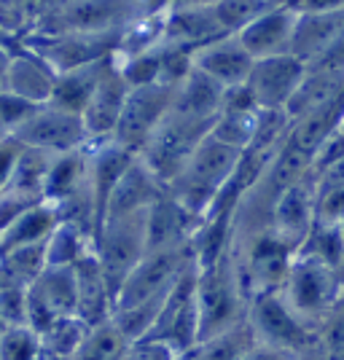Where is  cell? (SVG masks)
Returning a JSON list of instances; mask_svg holds the SVG:
<instances>
[{
    "instance_id": "cell-1",
    "label": "cell",
    "mask_w": 344,
    "mask_h": 360,
    "mask_svg": "<svg viewBox=\"0 0 344 360\" xmlns=\"http://www.w3.org/2000/svg\"><path fill=\"white\" fill-rule=\"evenodd\" d=\"M240 159L242 150L231 148V146H226L210 135L196 148L186 169L172 180L167 194H172L183 207H189L196 218L205 221L208 212L212 210V205L218 202V196L224 194L229 180L234 178Z\"/></svg>"
},
{
    "instance_id": "cell-2",
    "label": "cell",
    "mask_w": 344,
    "mask_h": 360,
    "mask_svg": "<svg viewBox=\"0 0 344 360\" xmlns=\"http://www.w3.org/2000/svg\"><path fill=\"white\" fill-rule=\"evenodd\" d=\"M250 299L240 283L231 250L199 269L196 277V309H199V345L218 333L237 328L248 320Z\"/></svg>"
},
{
    "instance_id": "cell-3",
    "label": "cell",
    "mask_w": 344,
    "mask_h": 360,
    "mask_svg": "<svg viewBox=\"0 0 344 360\" xmlns=\"http://www.w3.org/2000/svg\"><path fill=\"white\" fill-rule=\"evenodd\" d=\"M140 16H146V0H49L32 32L103 35L127 30Z\"/></svg>"
},
{
    "instance_id": "cell-4",
    "label": "cell",
    "mask_w": 344,
    "mask_h": 360,
    "mask_svg": "<svg viewBox=\"0 0 344 360\" xmlns=\"http://www.w3.org/2000/svg\"><path fill=\"white\" fill-rule=\"evenodd\" d=\"M296 253L299 250L291 242H285L274 229H264L248 237H234L231 258L248 299L253 301L255 296L283 290Z\"/></svg>"
},
{
    "instance_id": "cell-5",
    "label": "cell",
    "mask_w": 344,
    "mask_h": 360,
    "mask_svg": "<svg viewBox=\"0 0 344 360\" xmlns=\"http://www.w3.org/2000/svg\"><path fill=\"white\" fill-rule=\"evenodd\" d=\"M210 132H212L210 121H196L170 110L167 119L159 124V129L151 135V140L137 156L153 172V178L165 188H170L172 180L191 162L196 148L210 137Z\"/></svg>"
},
{
    "instance_id": "cell-6",
    "label": "cell",
    "mask_w": 344,
    "mask_h": 360,
    "mask_svg": "<svg viewBox=\"0 0 344 360\" xmlns=\"http://www.w3.org/2000/svg\"><path fill=\"white\" fill-rule=\"evenodd\" d=\"M280 293L288 301V307L314 330L320 328V323L342 301V285H339L336 269L312 255L301 253H296L293 258V266L288 271V280Z\"/></svg>"
},
{
    "instance_id": "cell-7",
    "label": "cell",
    "mask_w": 344,
    "mask_h": 360,
    "mask_svg": "<svg viewBox=\"0 0 344 360\" xmlns=\"http://www.w3.org/2000/svg\"><path fill=\"white\" fill-rule=\"evenodd\" d=\"M194 245L148 253L135 266V271L127 277V283L121 285L119 299H116V309H129V307L146 304V301L167 299L172 293V288L183 280V274L189 269H194Z\"/></svg>"
},
{
    "instance_id": "cell-8",
    "label": "cell",
    "mask_w": 344,
    "mask_h": 360,
    "mask_svg": "<svg viewBox=\"0 0 344 360\" xmlns=\"http://www.w3.org/2000/svg\"><path fill=\"white\" fill-rule=\"evenodd\" d=\"M146 215H148V210L121 215V218H108L97 234V242H94L100 266H103L116 299H119V290L127 283V277L148 255Z\"/></svg>"
},
{
    "instance_id": "cell-9",
    "label": "cell",
    "mask_w": 344,
    "mask_h": 360,
    "mask_svg": "<svg viewBox=\"0 0 344 360\" xmlns=\"http://www.w3.org/2000/svg\"><path fill=\"white\" fill-rule=\"evenodd\" d=\"M248 323L253 328L255 342L277 347L293 355H304L317 347V330L307 326L283 299V293L255 296L248 307Z\"/></svg>"
},
{
    "instance_id": "cell-10",
    "label": "cell",
    "mask_w": 344,
    "mask_h": 360,
    "mask_svg": "<svg viewBox=\"0 0 344 360\" xmlns=\"http://www.w3.org/2000/svg\"><path fill=\"white\" fill-rule=\"evenodd\" d=\"M121 32H103V35H41V32H30L27 38H22V44L30 51H35L41 60L54 70V73H70L75 68L84 65H94V62L110 60L119 54L121 44H124Z\"/></svg>"
},
{
    "instance_id": "cell-11",
    "label": "cell",
    "mask_w": 344,
    "mask_h": 360,
    "mask_svg": "<svg viewBox=\"0 0 344 360\" xmlns=\"http://www.w3.org/2000/svg\"><path fill=\"white\" fill-rule=\"evenodd\" d=\"M11 137L25 148H38L54 153V156L89 146V132H87L84 116L51 105V103L38 105V110Z\"/></svg>"
},
{
    "instance_id": "cell-12",
    "label": "cell",
    "mask_w": 344,
    "mask_h": 360,
    "mask_svg": "<svg viewBox=\"0 0 344 360\" xmlns=\"http://www.w3.org/2000/svg\"><path fill=\"white\" fill-rule=\"evenodd\" d=\"M172 100H175V89L165 86V84L132 86L124 113L119 119V127H116L110 140L140 153L143 146L151 140V135L159 129V124L167 119V113L172 110Z\"/></svg>"
},
{
    "instance_id": "cell-13",
    "label": "cell",
    "mask_w": 344,
    "mask_h": 360,
    "mask_svg": "<svg viewBox=\"0 0 344 360\" xmlns=\"http://www.w3.org/2000/svg\"><path fill=\"white\" fill-rule=\"evenodd\" d=\"M78 315V280L75 266H46L27 288V326L44 333L54 320Z\"/></svg>"
},
{
    "instance_id": "cell-14",
    "label": "cell",
    "mask_w": 344,
    "mask_h": 360,
    "mask_svg": "<svg viewBox=\"0 0 344 360\" xmlns=\"http://www.w3.org/2000/svg\"><path fill=\"white\" fill-rule=\"evenodd\" d=\"M310 65L296 54H277L267 60H255L248 89L261 110H285L293 94L299 91L301 81L307 78Z\"/></svg>"
},
{
    "instance_id": "cell-15",
    "label": "cell",
    "mask_w": 344,
    "mask_h": 360,
    "mask_svg": "<svg viewBox=\"0 0 344 360\" xmlns=\"http://www.w3.org/2000/svg\"><path fill=\"white\" fill-rule=\"evenodd\" d=\"M314 224H317V183L314 172H310L307 178L288 186L277 196L272 210V229L299 250Z\"/></svg>"
},
{
    "instance_id": "cell-16",
    "label": "cell",
    "mask_w": 344,
    "mask_h": 360,
    "mask_svg": "<svg viewBox=\"0 0 344 360\" xmlns=\"http://www.w3.org/2000/svg\"><path fill=\"white\" fill-rule=\"evenodd\" d=\"M199 226H202V218H196L189 207H183L172 194L159 196L148 207V215H146L148 253L191 245Z\"/></svg>"
},
{
    "instance_id": "cell-17",
    "label": "cell",
    "mask_w": 344,
    "mask_h": 360,
    "mask_svg": "<svg viewBox=\"0 0 344 360\" xmlns=\"http://www.w3.org/2000/svg\"><path fill=\"white\" fill-rule=\"evenodd\" d=\"M129 91H132V86L121 73L119 60L113 57L110 68L105 70L100 86L91 94L89 105L84 110V124H87V132H89V143H103V140L113 137Z\"/></svg>"
},
{
    "instance_id": "cell-18",
    "label": "cell",
    "mask_w": 344,
    "mask_h": 360,
    "mask_svg": "<svg viewBox=\"0 0 344 360\" xmlns=\"http://www.w3.org/2000/svg\"><path fill=\"white\" fill-rule=\"evenodd\" d=\"M296 22H299V11L283 3V6H272L269 11L250 22L237 38L242 46L250 51L253 60H267V57H277V54H291L293 49V35H296Z\"/></svg>"
},
{
    "instance_id": "cell-19",
    "label": "cell",
    "mask_w": 344,
    "mask_h": 360,
    "mask_svg": "<svg viewBox=\"0 0 344 360\" xmlns=\"http://www.w3.org/2000/svg\"><path fill=\"white\" fill-rule=\"evenodd\" d=\"M253 65L255 60L250 57V51L242 46L237 35H224V38H215V41L194 49L196 70L210 75L212 81H218L226 89L248 84Z\"/></svg>"
},
{
    "instance_id": "cell-20",
    "label": "cell",
    "mask_w": 344,
    "mask_h": 360,
    "mask_svg": "<svg viewBox=\"0 0 344 360\" xmlns=\"http://www.w3.org/2000/svg\"><path fill=\"white\" fill-rule=\"evenodd\" d=\"M137 162V153L124 148L116 140H103V143H89V183L91 194L97 202V212H100V229L105 221V210L113 188L119 186L124 172Z\"/></svg>"
},
{
    "instance_id": "cell-21",
    "label": "cell",
    "mask_w": 344,
    "mask_h": 360,
    "mask_svg": "<svg viewBox=\"0 0 344 360\" xmlns=\"http://www.w3.org/2000/svg\"><path fill=\"white\" fill-rule=\"evenodd\" d=\"M75 280H78V317L89 326L110 320L116 309V293L100 266L97 250L87 253L75 264Z\"/></svg>"
},
{
    "instance_id": "cell-22",
    "label": "cell",
    "mask_w": 344,
    "mask_h": 360,
    "mask_svg": "<svg viewBox=\"0 0 344 360\" xmlns=\"http://www.w3.org/2000/svg\"><path fill=\"white\" fill-rule=\"evenodd\" d=\"M226 32L212 11V3L208 6H189V8H175L167 11L165 30H162V44L180 46V49H199L215 38H224Z\"/></svg>"
},
{
    "instance_id": "cell-23",
    "label": "cell",
    "mask_w": 344,
    "mask_h": 360,
    "mask_svg": "<svg viewBox=\"0 0 344 360\" xmlns=\"http://www.w3.org/2000/svg\"><path fill=\"white\" fill-rule=\"evenodd\" d=\"M342 38L344 11H320V14H301L299 11L291 54H296L307 65H314L317 60H323Z\"/></svg>"
},
{
    "instance_id": "cell-24",
    "label": "cell",
    "mask_w": 344,
    "mask_h": 360,
    "mask_svg": "<svg viewBox=\"0 0 344 360\" xmlns=\"http://www.w3.org/2000/svg\"><path fill=\"white\" fill-rule=\"evenodd\" d=\"M165 194L167 188L153 178V172L137 156V162L124 172L119 186L113 188L108 210H105V221L108 218H121V215H132V212H146L159 196Z\"/></svg>"
},
{
    "instance_id": "cell-25",
    "label": "cell",
    "mask_w": 344,
    "mask_h": 360,
    "mask_svg": "<svg viewBox=\"0 0 344 360\" xmlns=\"http://www.w3.org/2000/svg\"><path fill=\"white\" fill-rule=\"evenodd\" d=\"M54 86H57V73L35 51H30L22 44V49L11 60L8 91L19 94L22 100H27L32 105H46V103H51Z\"/></svg>"
},
{
    "instance_id": "cell-26",
    "label": "cell",
    "mask_w": 344,
    "mask_h": 360,
    "mask_svg": "<svg viewBox=\"0 0 344 360\" xmlns=\"http://www.w3.org/2000/svg\"><path fill=\"white\" fill-rule=\"evenodd\" d=\"M224 97L226 86H221L218 81H212L210 75L202 70H191L189 78L175 89V100H172V110L180 116H189L196 121H210L215 124V119L224 110Z\"/></svg>"
},
{
    "instance_id": "cell-27",
    "label": "cell",
    "mask_w": 344,
    "mask_h": 360,
    "mask_svg": "<svg viewBox=\"0 0 344 360\" xmlns=\"http://www.w3.org/2000/svg\"><path fill=\"white\" fill-rule=\"evenodd\" d=\"M84 186H89V146L54 156L46 175L44 199L49 205H60L68 196L78 194Z\"/></svg>"
},
{
    "instance_id": "cell-28",
    "label": "cell",
    "mask_w": 344,
    "mask_h": 360,
    "mask_svg": "<svg viewBox=\"0 0 344 360\" xmlns=\"http://www.w3.org/2000/svg\"><path fill=\"white\" fill-rule=\"evenodd\" d=\"M342 94H344V73L329 70V68H310L307 78L301 81L299 91L293 94L291 105L285 108V113H288L291 121H296L301 116L317 110V108L333 103Z\"/></svg>"
},
{
    "instance_id": "cell-29",
    "label": "cell",
    "mask_w": 344,
    "mask_h": 360,
    "mask_svg": "<svg viewBox=\"0 0 344 360\" xmlns=\"http://www.w3.org/2000/svg\"><path fill=\"white\" fill-rule=\"evenodd\" d=\"M110 62H113V57L103 62H94V65L75 68L70 73H60L57 75L54 94H51V105L65 108V110H70V113H81V116H84L91 94L97 91L105 70L110 68Z\"/></svg>"
},
{
    "instance_id": "cell-30",
    "label": "cell",
    "mask_w": 344,
    "mask_h": 360,
    "mask_svg": "<svg viewBox=\"0 0 344 360\" xmlns=\"http://www.w3.org/2000/svg\"><path fill=\"white\" fill-rule=\"evenodd\" d=\"M57 226H60L57 207L49 205V202H41V205L30 207L25 215H19L14 224L0 234V253L3 250H14V248H25V245L46 242L54 234Z\"/></svg>"
},
{
    "instance_id": "cell-31",
    "label": "cell",
    "mask_w": 344,
    "mask_h": 360,
    "mask_svg": "<svg viewBox=\"0 0 344 360\" xmlns=\"http://www.w3.org/2000/svg\"><path fill=\"white\" fill-rule=\"evenodd\" d=\"M46 242L3 250L0 253V285L30 288L49 266L46 264Z\"/></svg>"
},
{
    "instance_id": "cell-32",
    "label": "cell",
    "mask_w": 344,
    "mask_h": 360,
    "mask_svg": "<svg viewBox=\"0 0 344 360\" xmlns=\"http://www.w3.org/2000/svg\"><path fill=\"white\" fill-rule=\"evenodd\" d=\"M51 162H54V153H46V150H38V148H25L22 146L19 159H16L14 165V172H11V180H8L6 188L44 199L46 175L51 169Z\"/></svg>"
},
{
    "instance_id": "cell-33",
    "label": "cell",
    "mask_w": 344,
    "mask_h": 360,
    "mask_svg": "<svg viewBox=\"0 0 344 360\" xmlns=\"http://www.w3.org/2000/svg\"><path fill=\"white\" fill-rule=\"evenodd\" d=\"M261 108H224L210 135L237 150H248L258 129Z\"/></svg>"
},
{
    "instance_id": "cell-34",
    "label": "cell",
    "mask_w": 344,
    "mask_h": 360,
    "mask_svg": "<svg viewBox=\"0 0 344 360\" xmlns=\"http://www.w3.org/2000/svg\"><path fill=\"white\" fill-rule=\"evenodd\" d=\"M89 323H84L78 315L70 317H60L54 320L49 328L41 333L44 339V349L46 358L51 360H70L78 352V347L84 345L87 333H89Z\"/></svg>"
},
{
    "instance_id": "cell-35",
    "label": "cell",
    "mask_w": 344,
    "mask_h": 360,
    "mask_svg": "<svg viewBox=\"0 0 344 360\" xmlns=\"http://www.w3.org/2000/svg\"><path fill=\"white\" fill-rule=\"evenodd\" d=\"M94 250V240L81 229L60 224L46 242V264L49 266H75L87 253Z\"/></svg>"
},
{
    "instance_id": "cell-36",
    "label": "cell",
    "mask_w": 344,
    "mask_h": 360,
    "mask_svg": "<svg viewBox=\"0 0 344 360\" xmlns=\"http://www.w3.org/2000/svg\"><path fill=\"white\" fill-rule=\"evenodd\" d=\"M132 345L113 320H105L100 326H91L84 345L78 347L70 360H121L127 347Z\"/></svg>"
},
{
    "instance_id": "cell-37",
    "label": "cell",
    "mask_w": 344,
    "mask_h": 360,
    "mask_svg": "<svg viewBox=\"0 0 344 360\" xmlns=\"http://www.w3.org/2000/svg\"><path fill=\"white\" fill-rule=\"evenodd\" d=\"M253 345H255L253 328L245 320L237 328L218 333V336H212L208 342L196 345V355H199V360H242L245 352Z\"/></svg>"
},
{
    "instance_id": "cell-38",
    "label": "cell",
    "mask_w": 344,
    "mask_h": 360,
    "mask_svg": "<svg viewBox=\"0 0 344 360\" xmlns=\"http://www.w3.org/2000/svg\"><path fill=\"white\" fill-rule=\"evenodd\" d=\"M46 3L49 0H0V30L22 41L38 27Z\"/></svg>"
},
{
    "instance_id": "cell-39",
    "label": "cell",
    "mask_w": 344,
    "mask_h": 360,
    "mask_svg": "<svg viewBox=\"0 0 344 360\" xmlns=\"http://www.w3.org/2000/svg\"><path fill=\"white\" fill-rule=\"evenodd\" d=\"M301 255H312L317 261L329 264L333 269H339V264L344 261V234L339 226L331 224H314L310 231V237L304 240L299 248Z\"/></svg>"
},
{
    "instance_id": "cell-40",
    "label": "cell",
    "mask_w": 344,
    "mask_h": 360,
    "mask_svg": "<svg viewBox=\"0 0 344 360\" xmlns=\"http://www.w3.org/2000/svg\"><path fill=\"white\" fill-rule=\"evenodd\" d=\"M272 6L274 3H269V0H215L212 11L218 16L226 35H237L264 11H269Z\"/></svg>"
},
{
    "instance_id": "cell-41",
    "label": "cell",
    "mask_w": 344,
    "mask_h": 360,
    "mask_svg": "<svg viewBox=\"0 0 344 360\" xmlns=\"http://www.w3.org/2000/svg\"><path fill=\"white\" fill-rule=\"evenodd\" d=\"M0 360H46L41 333L30 326L6 328L0 333Z\"/></svg>"
},
{
    "instance_id": "cell-42",
    "label": "cell",
    "mask_w": 344,
    "mask_h": 360,
    "mask_svg": "<svg viewBox=\"0 0 344 360\" xmlns=\"http://www.w3.org/2000/svg\"><path fill=\"white\" fill-rule=\"evenodd\" d=\"M317 345L331 360H344V299L333 307L320 328H317Z\"/></svg>"
},
{
    "instance_id": "cell-43",
    "label": "cell",
    "mask_w": 344,
    "mask_h": 360,
    "mask_svg": "<svg viewBox=\"0 0 344 360\" xmlns=\"http://www.w3.org/2000/svg\"><path fill=\"white\" fill-rule=\"evenodd\" d=\"M38 110V105H32L27 100H22L14 91H0V137H11Z\"/></svg>"
},
{
    "instance_id": "cell-44",
    "label": "cell",
    "mask_w": 344,
    "mask_h": 360,
    "mask_svg": "<svg viewBox=\"0 0 344 360\" xmlns=\"http://www.w3.org/2000/svg\"><path fill=\"white\" fill-rule=\"evenodd\" d=\"M0 317L8 328L27 326V288H0Z\"/></svg>"
},
{
    "instance_id": "cell-45",
    "label": "cell",
    "mask_w": 344,
    "mask_h": 360,
    "mask_svg": "<svg viewBox=\"0 0 344 360\" xmlns=\"http://www.w3.org/2000/svg\"><path fill=\"white\" fill-rule=\"evenodd\" d=\"M44 199H38V196H27V194H19V191H11V188H6V191H0V234L8 229V226L14 224L19 215H25V212L35 207V205H41Z\"/></svg>"
},
{
    "instance_id": "cell-46",
    "label": "cell",
    "mask_w": 344,
    "mask_h": 360,
    "mask_svg": "<svg viewBox=\"0 0 344 360\" xmlns=\"http://www.w3.org/2000/svg\"><path fill=\"white\" fill-rule=\"evenodd\" d=\"M175 349L159 339H140L127 347L121 360H175Z\"/></svg>"
},
{
    "instance_id": "cell-47",
    "label": "cell",
    "mask_w": 344,
    "mask_h": 360,
    "mask_svg": "<svg viewBox=\"0 0 344 360\" xmlns=\"http://www.w3.org/2000/svg\"><path fill=\"white\" fill-rule=\"evenodd\" d=\"M19 150H22V146L16 143L14 137H0V191H6V186L11 180Z\"/></svg>"
},
{
    "instance_id": "cell-48",
    "label": "cell",
    "mask_w": 344,
    "mask_h": 360,
    "mask_svg": "<svg viewBox=\"0 0 344 360\" xmlns=\"http://www.w3.org/2000/svg\"><path fill=\"white\" fill-rule=\"evenodd\" d=\"M299 358L301 355H293V352H285V349H277V347L255 342V345L245 352L242 360H299Z\"/></svg>"
},
{
    "instance_id": "cell-49",
    "label": "cell",
    "mask_w": 344,
    "mask_h": 360,
    "mask_svg": "<svg viewBox=\"0 0 344 360\" xmlns=\"http://www.w3.org/2000/svg\"><path fill=\"white\" fill-rule=\"evenodd\" d=\"M291 6L301 14H320V11H344V0H291Z\"/></svg>"
},
{
    "instance_id": "cell-50",
    "label": "cell",
    "mask_w": 344,
    "mask_h": 360,
    "mask_svg": "<svg viewBox=\"0 0 344 360\" xmlns=\"http://www.w3.org/2000/svg\"><path fill=\"white\" fill-rule=\"evenodd\" d=\"M19 51V49H16ZM11 46L0 44V91L8 89V73H11V60L16 54Z\"/></svg>"
},
{
    "instance_id": "cell-51",
    "label": "cell",
    "mask_w": 344,
    "mask_h": 360,
    "mask_svg": "<svg viewBox=\"0 0 344 360\" xmlns=\"http://www.w3.org/2000/svg\"><path fill=\"white\" fill-rule=\"evenodd\" d=\"M175 360H199V355H196V347H194V349H189V352H180V355H175Z\"/></svg>"
},
{
    "instance_id": "cell-52",
    "label": "cell",
    "mask_w": 344,
    "mask_h": 360,
    "mask_svg": "<svg viewBox=\"0 0 344 360\" xmlns=\"http://www.w3.org/2000/svg\"><path fill=\"white\" fill-rule=\"evenodd\" d=\"M336 274H339V285H342V299H344V261L339 264V269H336Z\"/></svg>"
},
{
    "instance_id": "cell-53",
    "label": "cell",
    "mask_w": 344,
    "mask_h": 360,
    "mask_svg": "<svg viewBox=\"0 0 344 360\" xmlns=\"http://www.w3.org/2000/svg\"><path fill=\"white\" fill-rule=\"evenodd\" d=\"M269 3H274V6H283V3H291V0H269Z\"/></svg>"
},
{
    "instance_id": "cell-54",
    "label": "cell",
    "mask_w": 344,
    "mask_h": 360,
    "mask_svg": "<svg viewBox=\"0 0 344 360\" xmlns=\"http://www.w3.org/2000/svg\"><path fill=\"white\" fill-rule=\"evenodd\" d=\"M336 132H339V135L344 137V121H342V127H339V129H336Z\"/></svg>"
},
{
    "instance_id": "cell-55",
    "label": "cell",
    "mask_w": 344,
    "mask_h": 360,
    "mask_svg": "<svg viewBox=\"0 0 344 360\" xmlns=\"http://www.w3.org/2000/svg\"><path fill=\"white\" fill-rule=\"evenodd\" d=\"M339 229H342V234H344V221H342V224H339Z\"/></svg>"
}]
</instances>
